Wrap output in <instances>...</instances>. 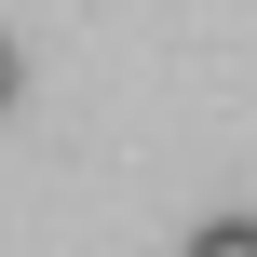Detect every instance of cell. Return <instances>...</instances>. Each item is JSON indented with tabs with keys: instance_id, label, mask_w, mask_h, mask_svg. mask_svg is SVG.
I'll return each instance as SVG.
<instances>
[{
	"instance_id": "cell-1",
	"label": "cell",
	"mask_w": 257,
	"mask_h": 257,
	"mask_svg": "<svg viewBox=\"0 0 257 257\" xmlns=\"http://www.w3.org/2000/svg\"><path fill=\"white\" fill-rule=\"evenodd\" d=\"M190 257H257V217H203V230H190Z\"/></svg>"
},
{
	"instance_id": "cell-2",
	"label": "cell",
	"mask_w": 257,
	"mask_h": 257,
	"mask_svg": "<svg viewBox=\"0 0 257 257\" xmlns=\"http://www.w3.org/2000/svg\"><path fill=\"white\" fill-rule=\"evenodd\" d=\"M14 81H27V54H14V41H0V108H14Z\"/></svg>"
}]
</instances>
